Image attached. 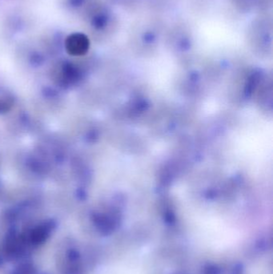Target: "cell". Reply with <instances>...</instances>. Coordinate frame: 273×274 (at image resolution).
<instances>
[{
    "label": "cell",
    "instance_id": "cell-1",
    "mask_svg": "<svg viewBox=\"0 0 273 274\" xmlns=\"http://www.w3.org/2000/svg\"><path fill=\"white\" fill-rule=\"evenodd\" d=\"M78 37H72L68 44V48L72 54H78L85 49V44Z\"/></svg>",
    "mask_w": 273,
    "mask_h": 274
}]
</instances>
